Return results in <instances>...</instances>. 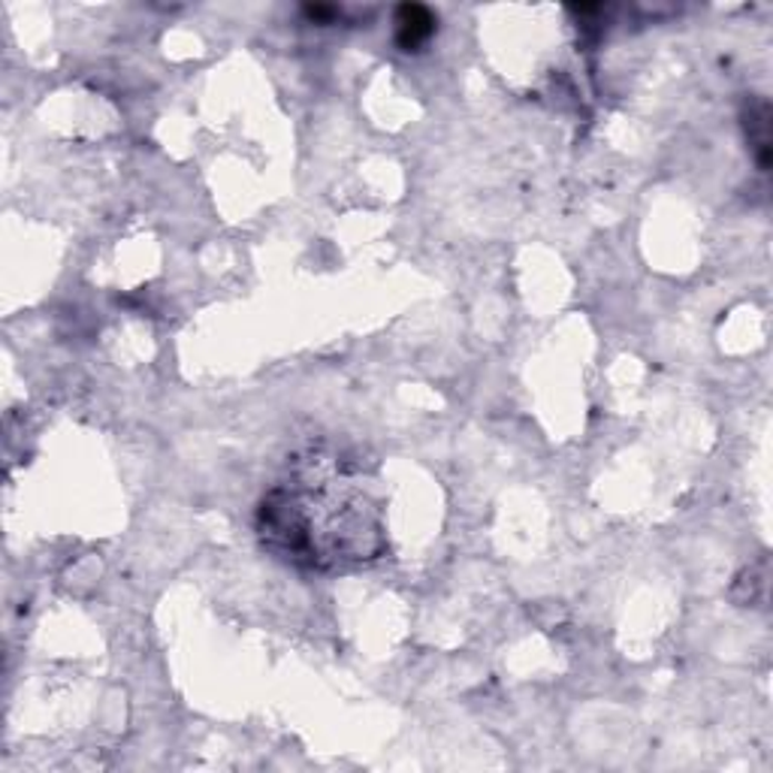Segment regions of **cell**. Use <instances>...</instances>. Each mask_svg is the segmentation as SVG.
<instances>
[{
    "label": "cell",
    "instance_id": "obj_1",
    "mask_svg": "<svg viewBox=\"0 0 773 773\" xmlns=\"http://www.w3.org/2000/svg\"><path fill=\"white\" fill-rule=\"evenodd\" d=\"M257 529L266 547L315 568L375 559L384 547L375 508L348 489H272L260 505Z\"/></svg>",
    "mask_w": 773,
    "mask_h": 773
},
{
    "label": "cell",
    "instance_id": "obj_3",
    "mask_svg": "<svg viewBox=\"0 0 773 773\" xmlns=\"http://www.w3.org/2000/svg\"><path fill=\"white\" fill-rule=\"evenodd\" d=\"M435 24H438V19L426 7L405 3L396 10V43L403 46V52H417L420 46L429 43Z\"/></svg>",
    "mask_w": 773,
    "mask_h": 773
},
{
    "label": "cell",
    "instance_id": "obj_2",
    "mask_svg": "<svg viewBox=\"0 0 773 773\" xmlns=\"http://www.w3.org/2000/svg\"><path fill=\"white\" fill-rule=\"evenodd\" d=\"M743 130H746V142L759 170L767 172L771 167V107L767 100L752 97L746 109H743Z\"/></svg>",
    "mask_w": 773,
    "mask_h": 773
},
{
    "label": "cell",
    "instance_id": "obj_4",
    "mask_svg": "<svg viewBox=\"0 0 773 773\" xmlns=\"http://www.w3.org/2000/svg\"><path fill=\"white\" fill-rule=\"evenodd\" d=\"M306 16L311 19V22L329 24L336 16H339V10H336V7H324V3H308Z\"/></svg>",
    "mask_w": 773,
    "mask_h": 773
}]
</instances>
